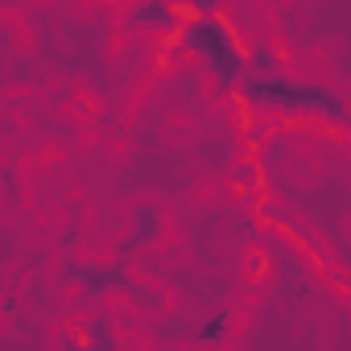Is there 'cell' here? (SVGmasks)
<instances>
[{"label":"cell","instance_id":"cell-1","mask_svg":"<svg viewBox=\"0 0 351 351\" xmlns=\"http://www.w3.org/2000/svg\"><path fill=\"white\" fill-rule=\"evenodd\" d=\"M240 95L252 104V112H281V116H318L330 124H351L347 95L330 83L293 79V75H248L240 83Z\"/></svg>","mask_w":351,"mask_h":351},{"label":"cell","instance_id":"cell-2","mask_svg":"<svg viewBox=\"0 0 351 351\" xmlns=\"http://www.w3.org/2000/svg\"><path fill=\"white\" fill-rule=\"evenodd\" d=\"M182 54L195 58L215 91L232 95L240 91V83L248 79V42L240 38V29L223 17V13H207L199 21H186L182 25Z\"/></svg>","mask_w":351,"mask_h":351},{"label":"cell","instance_id":"cell-3","mask_svg":"<svg viewBox=\"0 0 351 351\" xmlns=\"http://www.w3.org/2000/svg\"><path fill=\"white\" fill-rule=\"evenodd\" d=\"M178 13L173 0H132V9L124 13V29L128 34H169L178 29Z\"/></svg>","mask_w":351,"mask_h":351},{"label":"cell","instance_id":"cell-4","mask_svg":"<svg viewBox=\"0 0 351 351\" xmlns=\"http://www.w3.org/2000/svg\"><path fill=\"white\" fill-rule=\"evenodd\" d=\"M195 339L199 343H207V347H219V343H228L232 339V314H211V318H203L199 326H195Z\"/></svg>","mask_w":351,"mask_h":351},{"label":"cell","instance_id":"cell-5","mask_svg":"<svg viewBox=\"0 0 351 351\" xmlns=\"http://www.w3.org/2000/svg\"><path fill=\"white\" fill-rule=\"evenodd\" d=\"M248 75H281V54L269 42L248 46Z\"/></svg>","mask_w":351,"mask_h":351},{"label":"cell","instance_id":"cell-6","mask_svg":"<svg viewBox=\"0 0 351 351\" xmlns=\"http://www.w3.org/2000/svg\"><path fill=\"white\" fill-rule=\"evenodd\" d=\"M83 343H87V347H116V335H112V322H108V318H87V330H83Z\"/></svg>","mask_w":351,"mask_h":351},{"label":"cell","instance_id":"cell-7","mask_svg":"<svg viewBox=\"0 0 351 351\" xmlns=\"http://www.w3.org/2000/svg\"><path fill=\"white\" fill-rule=\"evenodd\" d=\"M269 136H273V124H269L265 116H252V120L244 124V145H248V149H261Z\"/></svg>","mask_w":351,"mask_h":351},{"label":"cell","instance_id":"cell-8","mask_svg":"<svg viewBox=\"0 0 351 351\" xmlns=\"http://www.w3.org/2000/svg\"><path fill=\"white\" fill-rule=\"evenodd\" d=\"M173 62H178V54H173V50H161V46H157V58H153V66H157V71H173Z\"/></svg>","mask_w":351,"mask_h":351},{"label":"cell","instance_id":"cell-9","mask_svg":"<svg viewBox=\"0 0 351 351\" xmlns=\"http://www.w3.org/2000/svg\"><path fill=\"white\" fill-rule=\"evenodd\" d=\"M248 273H252V277H265V273H269V256L252 252V256H248Z\"/></svg>","mask_w":351,"mask_h":351}]
</instances>
